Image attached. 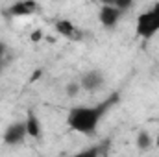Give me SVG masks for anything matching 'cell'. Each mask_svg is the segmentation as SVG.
<instances>
[{"instance_id": "obj_1", "label": "cell", "mask_w": 159, "mask_h": 157, "mask_svg": "<svg viewBox=\"0 0 159 157\" xmlns=\"http://www.w3.org/2000/svg\"><path fill=\"white\" fill-rule=\"evenodd\" d=\"M119 94L113 92L109 98L94 104V105H76L69 111L67 115V126L72 131H78L83 135H91L98 129L102 118L106 117V113L119 102Z\"/></svg>"}, {"instance_id": "obj_2", "label": "cell", "mask_w": 159, "mask_h": 157, "mask_svg": "<svg viewBox=\"0 0 159 157\" xmlns=\"http://www.w3.org/2000/svg\"><path fill=\"white\" fill-rule=\"evenodd\" d=\"M135 32H137V35H139L141 39H144V41L152 39V37L159 32V2H156V4L150 6L144 13L139 15Z\"/></svg>"}, {"instance_id": "obj_3", "label": "cell", "mask_w": 159, "mask_h": 157, "mask_svg": "<svg viewBox=\"0 0 159 157\" xmlns=\"http://www.w3.org/2000/svg\"><path fill=\"white\" fill-rule=\"evenodd\" d=\"M26 137H28L26 122H24V120H15V122H11V124L6 128V131H4V135H2V141H4V144H7V146H19V144H24Z\"/></svg>"}, {"instance_id": "obj_4", "label": "cell", "mask_w": 159, "mask_h": 157, "mask_svg": "<svg viewBox=\"0 0 159 157\" xmlns=\"http://www.w3.org/2000/svg\"><path fill=\"white\" fill-rule=\"evenodd\" d=\"M104 83H106V76H104V72L98 70V69L87 70V72H83V76L80 78V87H81V91H85V92H96V91H100V89L104 87Z\"/></svg>"}, {"instance_id": "obj_5", "label": "cell", "mask_w": 159, "mask_h": 157, "mask_svg": "<svg viewBox=\"0 0 159 157\" xmlns=\"http://www.w3.org/2000/svg\"><path fill=\"white\" fill-rule=\"evenodd\" d=\"M122 15H124V13H120L111 2H107V4H104V6L100 7V11H98V20H100V24H102L106 30H113V28L119 24V20L122 19Z\"/></svg>"}, {"instance_id": "obj_6", "label": "cell", "mask_w": 159, "mask_h": 157, "mask_svg": "<svg viewBox=\"0 0 159 157\" xmlns=\"http://www.w3.org/2000/svg\"><path fill=\"white\" fill-rule=\"evenodd\" d=\"M37 9H39V4L34 0H19L7 7V13L11 17H28V15L35 13Z\"/></svg>"}, {"instance_id": "obj_7", "label": "cell", "mask_w": 159, "mask_h": 157, "mask_svg": "<svg viewBox=\"0 0 159 157\" xmlns=\"http://www.w3.org/2000/svg\"><path fill=\"white\" fill-rule=\"evenodd\" d=\"M54 30L61 35V37H65V39H80V34H78V28L69 20V19H59V20H56V24H54Z\"/></svg>"}, {"instance_id": "obj_8", "label": "cell", "mask_w": 159, "mask_h": 157, "mask_svg": "<svg viewBox=\"0 0 159 157\" xmlns=\"http://www.w3.org/2000/svg\"><path fill=\"white\" fill-rule=\"evenodd\" d=\"M26 122V131H28V137H34V139H39L41 133H43V128H41V120L37 117V113L34 109L28 111V115L24 118Z\"/></svg>"}, {"instance_id": "obj_9", "label": "cell", "mask_w": 159, "mask_h": 157, "mask_svg": "<svg viewBox=\"0 0 159 157\" xmlns=\"http://www.w3.org/2000/svg\"><path fill=\"white\" fill-rule=\"evenodd\" d=\"M135 146H137L141 152H148V150L154 146V139H152V135H150L146 129H141V131L137 133V137H135Z\"/></svg>"}, {"instance_id": "obj_10", "label": "cell", "mask_w": 159, "mask_h": 157, "mask_svg": "<svg viewBox=\"0 0 159 157\" xmlns=\"http://www.w3.org/2000/svg\"><path fill=\"white\" fill-rule=\"evenodd\" d=\"M72 157H102V154H100V148H98V146H89V148H85V150L76 152Z\"/></svg>"}, {"instance_id": "obj_11", "label": "cell", "mask_w": 159, "mask_h": 157, "mask_svg": "<svg viewBox=\"0 0 159 157\" xmlns=\"http://www.w3.org/2000/svg\"><path fill=\"white\" fill-rule=\"evenodd\" d=\"M80 91H81L80 81H69V83L65 85V94H67L69 98H76L80 94Z\"/></svg>"}, {"instance_id": "obj_12", "label": "cell", "mask_w": 159, "mask_h": 157, "mask_svg": "<svg viewBox=\"0 0 159 157\" xmlns=\"http://www.w3.org/2000/svg\"><path fill=\"white\" fill-rule=\"evenodd\" d=\"M111 4L119 9L120 13H126L128 9L133 7V2H131V0H115V2H111Z\"/></svg>"}, {"instance_id": "obj_13", "label": "cell", "mask_w": 159, "mask_h": 157, "mask_svg": "<svg viewBox=\"0 0 159 157\" xmlns=\"http://www.w3.org/2000/svg\"><path fill=\"white\" fill-rule=\"evenodd\" d=\"M41 39H43V32H41V30H35V32L30 35V41H34V43H39Z\"/></svg>"}, {"instance_id": "obj_14", "label": "cell", "mask_w": 159, "mask_h": 157, "mask_svg": "<svg viewBox=\"0 0 159 157\" xmlns=\"http://www.w3.org/2000/svg\"><path fill=\"white\" fill-rule=\"evenodd\" d=\"M6 50H7L6 43H4V41H0V63H2V59H4V54H6Z\"/></svg>"}, {"instance_id": "obj_15", "label": "cell", "mask_w": 159, "mask_h": 157, "mask_svg": "<svg viewBox=\"0 0 159 157\" xmlns=\"http://www.w3.org/2000/svg\"><path fill=\"white\" fill-rule=\"evenodd\" d=\"M41 74H43V70L41 69H37V70H34V74H32V78H30V81H35V79L41 78Z\"/></svg>"}, {"instance_id": "obj_16", "label": "cell", "mask_w": 159, "mask_h": 157, "mask_svg": "<svg viewBox=\"0 0 159 157\" xmlns=\"http://www.w3.org/2000/svg\"><path fill=\"white\" fill-rule=\"evenodd\" d=\"M156 146L159 148V131H157V137H156Z\"/></svg>"}]
</instances>
